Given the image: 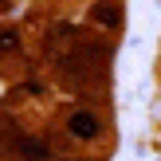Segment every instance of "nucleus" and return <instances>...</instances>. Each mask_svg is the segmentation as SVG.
Returning <instances> with one entry per match:
<instances>
[{"mask_svg": "<svg viewBox=\"0 0 161 161\" xmlns=\"http://www.w3.org/2000/svg\"><path fill=\"white\" fill-rule=\"evenodd\" d=\"M98 130H102V122L91 114V110H75V114L67 118V134H71V138H79V142L98 138Z\"/></svg>", "mask_w": 161, "mask_h": 161, "instance_id": "1", "label": "nucleus"}, {"mask_svg": "<svg viewBox=\"0 0 161 161\" xmlns=\"http://www.w3.org/2000/svg\"><path fill=\"white\" fill-rule=\"evenodd\" d=\"M91 16L98 24H110V28H114V24H122V4H118V0H98Z\"/></svg>", "mask_w": 161, "mask_h": 161, "instance_id": "2", "label": "nucleus"}, {"mask_svg": "<svg viewBox=\"0 0 161 161\" xmlns=\"http://www.w3.org/2000/svg\"><path fill=\"white\" fill-rule=\"evenodd\" d=\"M16 47H20V31L16 28H0V51H16Z\"/></svg>", "mask_w": 161, "mask_h": 161, "instance_id": "3", "label": "nucleus"}]
</instances>
